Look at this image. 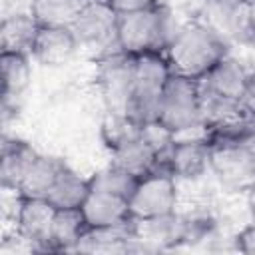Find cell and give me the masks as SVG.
I'll return each instance as SVG.
<instances>
[{"label": "cell", "mask_w": 255, "mask_h": 255, "mask_svg": "<svg viewBox=\"0 0 255 255\" xmlns=\"http://www.w3.org/2000/svg\"><path fill=\"white\" fill-rule=\"evenodd\" d=\"M116 26L118 14L104 0L82 2L74 22L70 24L80 50H92L96 56L116 48Z\"/></svg>", "instance_id": "7"}, {"label": "cell", "mask_w": 255, "mask_h": 255, "mask_svg": "<svg viewBox=\"0 0 255 255\" xmlns=\"http://www.w3.org/2000/svg\"><path fill=\"white\" fill-rule=\"evenodd\" d=\"M139 128L141 126L135 124L128 114L106 110V118H104L102 128H100V135H102V141H104L106 149L112 151L118 145L126 143L128 139L135 137L139 133Z\"/></svg>", "instance_id": "23"}, {"label": "cell", "mask_w": 255, "mask_h": 255, "mask_svg": "<svg viewBox=\"0 0 255 255\" xmlns=\"http://www.w3.org/2000/svg\"><path fill=\"white\" fill-rule=\"evenodd\" d=\"M32 82V58L0 48V92L18 100Z\"/></svg>", "instance_id": "21"}, {"label": "cell", "mask_w": 255, "mask_h": 255, "mask_svg": "<svg viewBox=\"0 0 255 255\" xmlns=\"http://www.w3.org/2000/svg\"><path fill=\"white\" fill-rule=\"evenodd\" d=\"M38 151L20 139H10L0 145V189L18 191L24 173Z\"/></svg>", "instance_id": "19"}, {"label": "cell", "mask_w": 255, "mask_h": 255, "mask_svg": "<svg viewBox=\"0 0 255 255\" xmlns=\"http://www.w3.org/2000/svg\"><path fill=\"white\" fill-rule=\"evenodd\" d=\"M177 26L179 24L173 22L171 12L163 4H157L149 10L118 16L116 48L128 56L165 52Z\"/></svg>", "instance_id": "3"}, {"label": "cell", "mask_w": 255, "mask_h": 255, "mask_svg": "<svg viewBox=\"0 0 255 255\" xmlns=\"http://www.w3.org/2000/svg\"><path fill=\"white\" fill-rule=\"evenodd\" d=\"M82 2H86V0H82Z\"/></svg>", "instance_id": "28"}, {"label": "cell", "mask_w": 255, "mask_h": 255, "mask_svg": "<svg viewBox=\"0 0 255 255\" xmlns=\"http://www.w3.org/2000/svg\"><path fill=\"white\" fill-rule=\"evenodd\" d=\"M80 44L70 26H40L30 50L32 62L48 68H60L74 60Z\"/></svg>", "instance_id": "12"}, {"label": "cell", "mask_w": 255, "mask_h": 255, "mask_svg": "<svg viewBox=\"0 0 255 255\" xmlns=\"http://www.w3.org/2000/svg\"><path fill=\"white\" fill-rule=\"evenodd\" d=\"M16 197H18L14 211L16 237L24 243H30V247L46 251L54 207L42 197H20V195Z\"/></svg>", "instance_id": "11"}, {"label": "cell", "mask_w": 255, "mask_h": 255, "mask_svg": "<svg viewBox=\"0 0 255 255\" xmlns=\"http://www.w3.org/2000/svg\"><path fill=\"white\" fill-rule=\"evenodd\" d=\"M84 221L90 231H106V229H118L131 225L128 201L124 197L112 195L108 191L90 187V193L86 201L80 207Z\"/></svg>", "instance_id": "13"}, {"label": "cell", "mask_w": 255, "mask_h": 255, "mask_svg": "<svg viewBox=\"0 0 255 255\" xmlns=\"http://www.w3.org/2000/svg\"><path fill=\"white\" fill-rule=\"evenodd\" d=\"M118 16L124 14H131V12H141V10H149L155 8L157 4H161V0H104Z\"/></svg>", "instance_id": "25"}, {"label": "cell", "mask_w": 255, "mask_h": 255, "mask_svg": "<svg viewBox=\"0 0 255 255\" xmlns=\"http://www.w3.org/2000/svg\"><path fill=\"white\" fill-rule=\"evenodd\" d=\"M211 149L207 141L197 135H177L161 155L159 167L173 175L177 181H195L209 171Z\"/></svg>", "instance_id": "9"}, {"label": "cell", "mask_w": 255, "mask_h": 255, "mask_svg": "<svg viewBox=\"0 0 255 255\" xmlns=\"http://www.w3.org/2000/svg\"><path fill=\"white\" fill-rule=\"evenodd\" d=\"M82 0H28L26 8L40 26H70Z\"/></svg>", "instance_id": "22"}, {"label": "cell", "mask_w": 255, "mask_h": 255, "mask_svg": "<svg viewBox=\"0 0 255 255\" xmlns=\"http://www.w3.org/2000/svg\"><path fill=\"white\" fill-rule=\"evenodd\" d=\"M66 165L64 159L54 157V155H46V153H36L34 159L30 161L24 179L16 191V195L20 197H42L46 199L50 187L54 185L58 173L62 171V167Z\"/></svg>", "instance_id": "18"}, {"label": "cell", "mask_w": 255, "mask_h": 255, "mask_svg": "<svg viewBox=\"0 0 255 255\" xmlns=\"http://www.w3.org/2000/svg\"><path fill=\"white\" fill-rule=\"evenodd\" d=\"M38 30L40 24L34 20L28 8L10 10L0 18V48L30 56Z\"/></svg>", "instance_id": "16"}, {"label": "cell", "mask_w": 255, "mask_h": 255, "mask_svg": "<svg viewBox=\"0 0 255 255\" xmlns=\"http://www.w3.org/2000/svg\"><path fill=\"white\" fill-rule=\"evenodd\" d=\"M169 76H171V68L163 52L133 56L131 86L124 114H128L139 126L153 122L159 96Z\"/></svg>", "instance_id": "5"}, {"label": "cell", "mask_w": 255, "mask_h": 255, "mask_svg": "<svg viewBox=\"0 0 255 255\" xmlns=\"http://www.w3.org/2000/svg\"><path fill=\"white\" fill-rule=\"evenodd\" d=\"M163 54L173 74L199 82L231 50L229 42L207 22L191 20L177 26Z\"/></svg>", "instance_id": "1"}, {"label": "cell", "mask_w": 255, "mask_h": 255, "mask_svg": "<svg viewBox=\"0 0 255 255\" xmlns=\"http://www.w3.org/2000/svg\"><path fill=\"white\" fill-rule=\"evenodd\" d=\"M14 116H16V100H12L0 92V129L6 128Z\"/></svg>", "instance_id": "27"}, {"label": "cell", "mask_w": 255, "mask_h": 255, "mask_svg": "<svg viewBox=\"0 0 255 255\" xmlns=\"http://www.w3.org/2000/svg\"><path fill=\"white\" fill-rule=\"evenodd\" d=\"M110 163L126 171L128 175L139 179L159 167V153L149 145V141L141 133H137L135 137L110 151Z\"/></svg>", "instance_id": "14"}, {"label": "cell", "mask_w": 255, "mask_h": 255, "mask_svg": "<svg viewBox=\"0 0 255 255\" xmlns=\"http://www.w3.org/2000/svg\"><path fill=\"white\" fill-rule=\"evenodd\" d=\"M135 181H137L135 177H131V175H128L126 171L114 167L112 163H108L106 167H102V169H98L96 173L90 175L92 187L102 189V191H108V193L118 195V197H124L126 201L129 199Z\"/></svg>", "instance_id": "24"}, {"label": "cell", "mask_w": 255, "mask_h": 255, "mask_svg": "<svg viewBox=\"0 0 255 255\" xmlns=\"http://www.w3.org/2000/svg\"><path fill=\"white\" fill-rule=\"evenodd\" d=\"M199 133L207 141L209 149H231V147L253 145L255 139L253 108H239L209 116L205 118Z\"/></svg>", "instance_id": "10"}, {"label": "cell", "mask_w": 255, "mask_h": 255, "mask_svg": "<svg viewBox=\"0 0 255 255\" xmlns=\"http://www.w3.org/2000/svg\"><path fill=\"white\" fill-rule=\"evenodd\" d=\"M90 175H82L66 163L50 187L46 201L54 209H80L90 193Z\"/></svg>", "instance_id": "17"}, {"label": "cell", "mask_w": 255, "mask_h": 255, "mask_svg": "<svg viewBox=\"0 0 255 255\" xmlns=\"http://www.w3.org/2000/svg\"><path fill=\"white\" fill-rule=\"evenodd\" d=\"M209 171H215L225 183L241 185L253 175V145L231 147V149H211Z\"/></svg>", "instance_id": "20"}, {"label": "cell", "mask_w": 255, "mask_h": 255, "mask_svg": "<svg viewBox=\"0 0 255 255\" xmlns=\"http://www.w3.org/2000/svg\"><path fill=\"white\" fill-rule=\"evenodd\" d=\"M90 233L80 209H54L46 251H76Z\"/></svg>", "instance_id": "15"}, {"label": "cell", "mask_w": 255, "mask_h": 255, "mask_svg": "<svg viewBox=\"0 0 255 255\" xmlns=\"http://www.w3.org/2000/svg\"><path fill=\"white\" fill-rule=\"evenodd\" d=\"M133 72V56L112 48L96 58V88L110 112H124Z\"/></svg>", "instance_id": "8"}, {"label": "cell", "mask_w": 255, "mask_h": 255, "mask_svg": "<svg viewBox=\"0 0 255 255\" xmlns=\"http://www.w3.org/2000/svg\"><path fill=\"white\" fill-rule=\"evenodd\" d=\"M177 207H179V181L161 167L139 177L128 199V209L133 223L167 217L175 213Z\"/></svg>", "instance_id": "6"}, {"label": "cell", "mask_w": 255, "mask_h": 255, "mask_svg": "<svg viewBox=\"0 0 255 255\" xmlns=\"http://www.w3.org/2000/svg\"><path fill=\"white\" fill-rule=\"evenodd\" d=\"M203 96L197 80L173 74L163 86L157 102L155 120L173 137L201 129L203 126Z\"/></svg>", "instance_id": "4"}, {"label": "cell", "mask_w": 255, "mask_h": 255, "mask_svg": "<svg viewBox=\"0 0 255 255\" xmlns=\"http://www.w3.org/2000/svg\"><path fill=\"white\" fill-rule=\"evenodd\" d=\"M199 88L203 96L205 118L239 108H253L251 70L231 54H227L213 70H209L199 80Z\"/></svg>", "instance_id": "2"}, {"label": "cell", "mask_w": 255, "mask_h": 255, "mask_svg": "<svg viewBox=\"0 0 255 255\" xmlns=\"http://www.w3.org/2000/svg\"><path fill=\"white\" fill-rule=\"evenodd\" d=\"M235 247L243 255H253L255 253V229H253L251 223L245 225L243 229H239V233L235 235Z\"/></svg>", "instance_id": "26"}]
</instances>
